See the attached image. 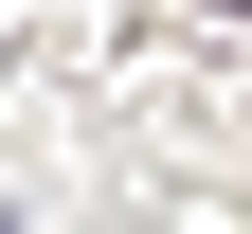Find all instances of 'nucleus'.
I'll use <instances>...</instances> for the list:
<instances>
[{"instance_id": "f03ea898", "label": "nucleus", "mask_w": 252, "mask_h": 234, "mask_svg": "<svg viewBox=\"0 0 252 234\" xmlns=\"http://www.w3.org/2000/svg\"><path fill=\"white\" fill-rule=\"evenodd\" d=\"M0 234H18V216H0Z\"/></svg>"}, {"instance_id": "f257e3e1", "label": "nucleus", "mask_w": 252, "mask_h": 234, "mask_svg": "<svg viewBox=\"0 0 252 234\" xmlns=\"http://www.w3.org/2000/svg\"><path fill=\"white\" fill-rule=\"evenodd\" d=\"M216 18H252V0H216Z\"/></svg>"}]
</instances>
